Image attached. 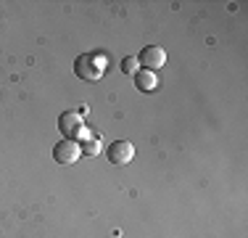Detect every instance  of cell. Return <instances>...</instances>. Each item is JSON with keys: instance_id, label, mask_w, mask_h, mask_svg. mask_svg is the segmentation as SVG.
<instances>
[{"instance_id": "cell-1", "label": "cell", "mask_w": 248, "mask_h": 238, "mask_svg": "<svg viewBox=\"0 0 248 238\" xmlns=\"http://www.w3.org/2000/svg\"><path fill=\"white\" fill-rule=\"evenodd\" d=\"M58 130L63 133V138L69 140H77V143H85L93 138V133L85 127V117L79 111H63L58 117Z\"/></svg>"}, {"instance_id": "cell-2", "label": "cell", "mask_w": 248, "mask_h": 238, "mask_svg": "<svg viewBox=\"0 0 248 238\" xmlns=\"http://www.w3.org/2000/svg\"><path fill=\"white\" fill-rule=\"evenodd\" d=\"M103 58L95 56V53H82V56H77L74 61V74L79 77V80H87V82H95L103 77Z\"/></svg>"}, {"instance_id": "cell-3", "label": "cell", "mask_w": 248, "mask_h": 238, "mask_svg": "<svg viewBox=\"0 0 248 238\" xmlns=\"http://www.w3.org/2000/svg\"><path fill=\"white\" fill-rule=\"evenodd\" d=\"M106 159L116 167H124L135 159V146L129 140H114L106 146Z\"/></svg>"}, {"instance_id": "cell-4", "label": "cell", "mask_w": 248, "mask_h": 238, "mask_svg": "<svg viewBox=\"0 0 248 238\" xmlns=\"http://www.w3.org/2000/svg\"><path fill=\"white\" fill-rule=\"evenodd\" d=\"M135 58H138L140 69L156 71V69H161L164 64H167V51H164V48H158V45H145Z\"/></svg>"}, {"instance_id": "cell-5", "label": "cell", "mask_w": 248, "mask_h": 238, "mask_svg": "<svg viewBox=\"0 0 248 238\" xmlns=\"http://www.w3.org/2000/svg\"><path fill=\"white\" fill-rule=\"evenodd\" d=\"M79 156H82V146L77 140L63 138V140H58L56 146H53V159H56L58 164H74Z\"/></svg>"}, {"instance_id": "cell-6", "label": "cell", "mask_w": 248, "mask_h": 238, "mask_svg": "<svg viewBox=\"0 0 248 238\" xmlns=\"http://www.w3.org/2000/svg\"><path fill=\"white\" fill-rule=\"evenodd\" d=\"M132 77H135V87H138L140 93H151V90H156V87H158V77H156V71L138 69Z\"/></svg>"}, {"instance_id": "cell-7", "label": "cell", "mask_w": 248, "mask_h": 238, "mask_svg": "<svg viewBox=\"0 0 248 238\" xmlns=\"http://www.w3.org/2000/svg\"><path fill=\"white\" fill-rule=\"evenodd\" d=\"M100 151H103V143H100L98 135H93L90 140L82 143V153H85V156H98Z\"/></svg>"}, {"instance_id": "cell-8", "label": "cell", "mask_w": 248, "mask_h": 238, "mask_svg": "<svg viewBox=\"0 0 248 238\" xmlns=\"http://www.w3.org/2000/svg\"><path fill=\"white\" fill-rule=\"evenodd\" d=\"M138 58L135 56H127V58H122V64H119V69L124 71V74H135V71H138Z\"/></svg>"}]
</instances>
